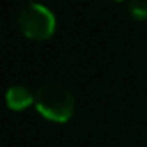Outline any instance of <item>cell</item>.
<instances>
[{"label": "cell", "mask_w": 147, "mask_h": 147, "mask_svg": "<svg viewBox=\"0 0 147 147\" xmlns=\"http://www.w3.org/2000/svg\"><path fill=\"white\" fill-rule=\"evenodd\" d=\"M17 26L21 34L30 41H49L56 34V15L54 11L39 2H28L17 15Z\"/></svg>", "instance_id": "cell-2"}, {"label": "cell", "mask_w": 147, "mask_h": 147, "mask_svg": "<svg viewBox=\"0 0 147 147\" xmlns=\"http://www.w3.org/2000/svg\"><path fill=\"white\" fill-rule=\"evenodd\" d=\"M34 108L50 123H67L75 115L76 99L65 84L47 82L37 88Z\"/></svg>", "instance_id": "cell-1"}, {"label": "cell", "mask_w": 147, "mask_h": 147, "mask_svg": "<svg viewBox=\"0 0 147 147\" xmlns=\"http://www.w3.org/2000/svg\"><path fill=\"white\" fill-rule=\"evenodd\" d=\"M4 100L11 112H24L36 104V93L24 84H13L6 90Z\"/></svg>", "instance_id": "cell-3"}, {"label": "cell", "mask_w": 147, "mask_h": 147, "mask_svg": "<svg viewBox=\"0 0 147 147\" xmlns=\"http://www.w3.org/2000/svg\"><path fill=\"white\" fill-rule=\"evenodd\" d=\"M127 9L134 21H147V0H129Z\"/></svg>", "instance_id": "cell-4"}, {"label": "cell", "mask_w": 147, "mask_h": 147, "mask_svg": "<svg viewBox=\"0 0 147 147\" xmlns=\"http://www.w3.org/2000/svg\"><path fill=\"white\" fill-rule=\"evenodd\" d=\"M114 2H123V0H114Z\"/></svg>", "instance_id": "cell-5"}]
</instances>
